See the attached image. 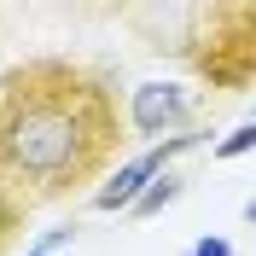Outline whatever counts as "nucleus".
Here are the masks:
<instances>
[{"mask_svg":"<svg viewBox=\"0 0 256 256\" xmlns=\"http://www.w3.org/2000/svg\"><path fill=\"white\" fill-rule=\"evenodd\" d=\"M175 198H180V180H175V175H163V180H152V186H146V198H140L134 210H140V216H158V210H163V204H175Z\"/></svg>","mask_w":256,"mask_h":256,"instance_id":"39448f33","label":"nucleus"},{"mask_svg":"<svg viewBox=\"0 0 256 256\" xmlns=\"http://www.w3.org/2000/svg\"><path fill=\"white\" fill-rule=\"evenodd\" d=\"M244 152H256V116H250V122H239V128H233V134H227V140H216V158H244Z\"/></svg>","mask_w":256,"mask_h":256,"instance_id":"423d86ee","label":"nucleus"},{"mask_svg":"<svg viewBox=\"0 0 256 256\" xmlns=\"http://www.w3.org/2000/svg\"><path fill=\"white\" fill-rule=\"evenodd\" d=\"M186 116H192V94L180 82H140L128 99V122L140 134H175Z\"/></svg>","mask_w":256,"mask_h":256,"instance_id":"20e7f679","label":"nucleus"},{"mask_svg":"<svg viewBox=\"0 0 256 256\" xmlns=\"http://www.w3.org/2000/svg\"><path fill=\"white\" fill-rule=\"evenodd\" d=\"M116 140V99L99 70L35 58L0 76V180L24 204L94 180Z\"/></svg>","mask_w":256,"mask_h":256,"instance_id":"f257e3e1","label":"nucleus"},{"mask_svg":"<svg viewBox=\"0 0 256 256\" xmlns=\"http://www.w3.org/2000/svg\"><path fill=\"white\" fill-rule=\"evenodd\" d=\"M244 222H256V198H244Z\"/></svg>","mask_w":256,"mask_h":256,"instance_id":"9d476101","label":"nucleus"},{"mask_svg":"<svg viewBox=\"0 0 256 256\" xmlns=\"http://www.w3.org/2000/svg\"><path fill=\"white\" fill-rule=\"evenodd\" d=\"M76 239V227H52V233H41V239L30 244V256H47V250H58V244H70Z\"/></svg>","mask_w":256,"mask_h":256,"instance_id":"6e6552de","label":"nucleus"},{"mask_svg":"<svg viewBox=\"0 0 256 256\" xmlns=\"http://www.w3.org/2000/svg\"><path fill=\"white\" fill-rule=\"evenodd\" d=\"M18 216H24V198H18V192L6 186V180H0V244H6V239L18 233Z\"/></svg>","mask_w":256,"mask_h":256,"instance_id":"0eeeda50","label":"nucleus"},{"mask_svg":"<svg viewBox=\"0 0 256 256\" xmlns=\"http://www.w3.org/2000/svg\"><path fill=\"white\" fill-rule=\"evenodd\" d=\"M204 24V47L192 52L198 70H204L216 88H244L256 76V6H216V12H198Z\"/></svg>","mask_w":256,"mask_h":256,"instance_id":"f03ea898","label":"nucleus"},{"mask_svg":"<svg viewBox=\"0 0 256 256\" xmlns=\"http://www.w3.org/2000/svg\"><path fill=\"white\" fill-rule=\"evenodd\" d=\"M186 256H233V244H227V239H198Z\"/></svg>","mask_w":256,"mask_h":256,"instance_id":"1a4fd4ad","label":"nucleus"},{"mask_svg":"<svg viewBox=\"0 0 256 256\" xmlns=\"http://www.w3.org/2000/svg\"><path fill=\"white\" fill-rule=\"evenodd\" d=\"M198 140H204V134H175V140H163V146H152V152H140L134 163H122V169H116V175L94 192V210H134V204L146 198V186H152V180H158L163 169L180 158V152H192Z\"/></svg>","mask_w":256,"mask_h":256,"instance_id":"7ed1b4c3","label":"nucleus"}]
</instances>
